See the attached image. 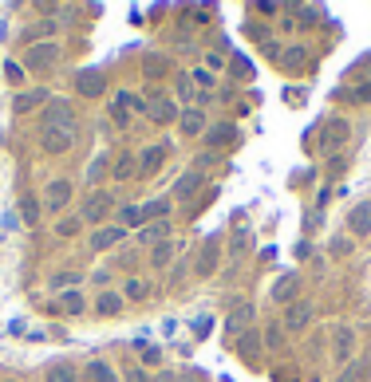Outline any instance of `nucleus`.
Segmentation results:
<instances>
[{
    "label": "nucleus",
    "instance_id": "nucleus-31",
    "mask_svg": "<svg viewBox=\"0 0 371 382\" xmlns=\"http://www.w3.org/2000/svg\"><path fill=\"white\" fill-rule=\"evenodd\" d=\"M119 307H123V296H115V292L99 296V316H119Z\"/></svg>",
    "mask_w": 371,
    "mask_h": 382
},
{
    "label": "nucleus",
    "instance_id": "nucleus-41",
    "mask_svg": "<svg viewBox=\"0 0 371 382\" xmlns=\"http://www.w3.org/2000/svg\"><path fill=\"white\" fill-rule=\"evenodd\" d=\"M139 355H143V363H146V366H158V359H162L158 347H146V343H139Z\"/></svg>",
    "mask_w": 371,
    "mask_h": 382
},
{
    "label": "nucleus",
    "instance_id": "nucleus-13",
    "mask_svg": "<svg viewBox=\"0 0 371 382\" xmlns=\"http://www.w3.org/2000/svg\"><path fill=\"white\" fill-rule=\"evenodd\" d=\"M249 323H253V303H237V307L229 311V319H226V331L229 335H245Z\"/></svg>",
    "mask_w": 371,
    "mask_h": 382
},
{
    "label": "nucleus",
    "instance_id": "nucleus-20",
    "mask_svg": "<svg viewBox=\"0 0 371 382\" xmlns=\"http://www.w3.org/2000/svg\"><path fill=\"white\" fill-rule=\"evenodd\" d=\"M75 87H80L83 95H103V71H80Z\"/></svg>",
    "mask_w": 371,
    "mask_h": 382
},
{
    "label": "nucleus",
    "instance_id": "nucleus-34",
    "mask_svg": "<svg viewBox=\"0 0 371 382\" xmlns=\"http://www.w3.org/2000/svg\"><path fill=\"white\" fill-rule=\"evenodd\" d=\"M80 276L83 272H56V276H51V288H56V292H60V288L71 292V284H80Z\"/></svg>",
    "mask_w": 371,
    "mask_h": 382
},
{
    "label": "nucleus",
    "instance_id": "nucleus-17",
    "mask_svg": "<svg viewBox=\"0 0 371 382\" xmlns=\"http://www.w3.org/2000/svg\"><path fill=\"white\" fill-rule=\"evenodd\" d=\"M36 107H48V95H44V91H20V95L12 99V111L16 114L36 111Z\"/></svg>",
    "mask_w": 371,
    "mask_h": 382
},
{
    "label": "nucleus",
    "instance_id": "nucleus-23",
    "mask_svg": "<svg viewBox=\"0 0 371 382\" xmlns=\"http://www.w3.org/2000/svg\"><path fill=\"white\" fill-rule=\"evenodd\" d=\"M170 260H174V240H162V244L150 249V264H154V268H166Z\"/></svg>",
    "mask_w": 371,
    "mask_h": 382
},
{
    "label": "nucleus",
    "instance_id": "nucleus-8",
    "mask_svg": "<svg viewBox=\"0 0 371 382\" xmlns=\"http://www.w3.org/2000/svg\"><path fill=\"white\" fill-rule=\"evenodd\" d=\"M217 256H222V240H217V237H206V240H202V253H198L194 272H198V276H210V272L217 268Z\"/></svg>",
    "mask_w": 371,
    "mask_h": 382
},
{
    "label": "nucleus",
    "instance_id": "nucleus-6",
    "mask_svg": "<svg viewBox=\"0 0 371 382\" xmlns=\"http://www.w3.org/2000/svg\"><path fill=\"white\" fill-rule=\"evenodd\" d=\"M312 316H316V311H312V303H304V300L289 303V311H285V331H289V335H300L308 323H312Z\"/></svg>",
    "mask_w": 371,
    "mask_h": 382
},
{
    "label": "nucleus",
    "instance_id": "nucleus-32",
    "mask_svg": "<svg viewBox=\"0 0 371 382\" xmlns=\"http://www.w3.org/2000/svg\"><path fill=\"white\" fill-rule=\"evenodd\" d=\"M91 382H119V374H115V366L111 363H91Z\"/></svg>",
    "mask_w": 371,
    "mask_h": 382
},
{
    "label": "nucleus",
    "instance_id": "nucleus-40",
    "mask_svg": "<svg viewBox=\"0 0 371 382\" xmlns=\"http://www.w3.org/2000/svg\"><path fill=\"white\" fill-rule=\"evenodd\" d=\"M237 347H241V355H245V359H249V355H257V351H261V343H257V339H253V331H245V339H241V343H237Z\"/></svg>",
    "mask_w": 371,
    "mask_h": 382
},
{
    "label": "nucleus",
    "instance_id": "nucleus-44",
    "mask_svg": "<svg viewBox=\"0 0 371 382\" xmlns=\"http://www.w3.org/2000/svg\"><path fill=\"white\" fill-rule=\"evenodd\" d=\"M127 382H150V374H146L143 366H130V370H127Z\"/></svg>",
    "mask_w": 371,
    "mask_h": 382
},
{
    "label": "nucleus",
    "instance_id": "nucleus-43",
    "mask_svg": "<svg viewBox=\"0 0 371 382\" xmlns=\"http://www.w3.org/2000/svg\"><path fill=\"white\" fill-rule=\"evenodd\" d=\"M348 253H352V240H344V237L332 240V256H348Z\"/></svg>",
    "mask_w": 371,
    "mask_h": 382
},
{
    "label": "nucleus",
    "instance_id": "nucleus-22",
    "mask_svg": "<svg viewBox=\"0 0 371 382\" xmlns=\"http://www.w3.org/2000/svg\"><path fill=\"white\" fill-rule=\"evenodd\" d=\"M111 174L119 177V181H130V177H139V162L130 158V154H123V158L111 162Z\"/></svg>",
    "mask_w": 371,
    "mask_h": 382
},
{
    "label": "nucleus",
    "instance_id": "nucleus-29",
    "mask_svg": "<svg viewBox=\"0 0 371 382\" xmlns=\"http://www.w3.org/2000/svg\"><path fill=\"white\" fill-rule=\"evenodd\" d=\"M20 221L28 225V229L40 221V201H36V197H20Z\"/></svg>",
    "mask_w": 371,
    "mask_h": 382
},
{
    "label": "nucleus",
    "instance_id": "nucleus-30",
    "mask_svg": "<svg viewBox=\"0 0 371 382\" xmlns=\"http://www.w3.org/2000/svg\"><path fill=\"white\" fill-rule=\"evenodd\" d=\"M139 209H143V221H166V197H154Z\"/></svg>",
    "mask_w": 371,
    "mask_h": 382
},
{
    "label": "nucleus",
    "instance_id": "nucleus-33",
    "mask_svg": "<svg viewBox=\"0 0 371 382\" xmlns=\"http://www.w3.org/2000/svg\"><path fill=\"white\" fill-rule=\"evenodd\" d=\"M130 225H143V209H139V205H123V209H119V229H130Z\"/></svg>",
    "mask_w": 371,
    "mask_h": 382
},
{
    "label": "nucleus",
    "instance_id": "nucleus-24",
    "mask_svg": "<svg viewBox=\"0 0 371 382\" xmlns=\"http://www.w3.org/2000/svg\"><path fill=\"white\" fill-rule=\"evenodd\" d=\"M352 347H355V331L352 327H339L336 331V359H352Z\"/></svg>",
    "mask_w": 371,
    "mask_h": 382
},
{
    "label": "nucleus",
    "instance_id": "nucleus-19",
    "mask_svg": "<svg viewBox=\"0 0 371 382\" xmlns=\"http://www.w3.org/2000/svg\"><path fill=\"white\" fill-rule=\"evenodd\" d=\"M146 114H150L154 123H170V118H174V114H178V107H174V103H170V99L154 95V99H150V107H146Z\"/></svg>",
    "mask_w": 371,
    "mask_h": 382
},
{
    "label": "nucleus",
    "instance_id": "nucleus-38",
    "mask_svg": "<svg viewBox=\"0 0 371 382\" xmlns=\"http://www.w3.org/2000/svg\"><path fill=\"white\" fill-rule=\"evenodd\" d=\"M178 99H186V103H194V83H190V75H178Z\"/></svg>",
    "mask_w": 371,
    "mask_h": 382
},
{
    "label": "nucleus",
    "instance_id": "nucleus-26",
    "mask_svg": "<svg viewBox=\"0 0 371 382\" xmlns=\"http://www.w3.org/2000/svg\"><path fill=\"white\" fill-rule=\"evenodd\" d=\"M60 311H64V316H80L83 311V296L75 288H71V292H60Z\"/></svg>",
    "mask_w": 371,
    "mask_h": 382
},
{
    "label": "nucleus",
    "instance_id": "nucleus-45",
    "mask_svg": "<svg viewBox=\"0 0 371 382\" xmlns=\"http://www.w3.org/2000/svg\"><path fill=\"white\" fill-rule=\"evenodd\" d=\"M206 64H210L213 71H222V67H226V55H222V51H210V55H206Z\"/></svg>",
    "mask_w": 371,
    "mask_h": 382
},
{
    "label": "nucleus",
    "instance_id": "nucleus-37",
    "mask_svg": "<svg viewBox=\"0 0 371 382\" xmlns=\"http://www.w3.org/2000/svg\"><path fill=\"white\" fill-rule=\"evenodd\" d=\"M190 83H198L202 91H210V87H213V71H206V67H198V71H190Z\"/></svg>",
    "mask_w": 371,
    "mask_h": 382
},
{
    "label": "nucleus",
    "instance_id": "nucleus-18",
    "mask_svg": "<svg viewBox=\"0 0 371 382\" xmlns=\"http://www.w3.org/2000/svg\"><path fill=\"white\" fill-rule=\"evenodd\" d=\"M202 130H206V111L186 107V114H182V134H186V138H194V134H202Z\"/></svg>",
    "mask_w": 371,
    "mask_h": 382
},
{
    "label": "nucleus",
    "instance_id": "nucleus-12",
    "mask_svg": "<svg viewBox=\"0 0 371 382\" xmlns=\"http://www.w3.org/2000/svg\"><path fill=\"white\" fill-rule=\"evenodd\" d=\"M130 111H146V103H139V99L127 95V91H119V95L111 99V114H115V123H127Z\"/></svg>",
    "mask_w": 371,
    "mask_h": 382
},
{
    "label": "nucleus",
    "instance_id": "nucleus-15",
    "mask_svg": "<svg viewBox=\"0 0 371 382\" xmlns=\"http://www.w3.org/2000/svg\"><path fill=\"white\" fill-rule=\"evenodd\" d=\"M206 142L210 146H233L237 142V127H233V123H217V127L206 130Z\"/></svg>",
    "mask_w": 371,
    "mask_h": 382
},
{
    "label": "nucleus",
    "instance_id": "nucleus-7",
    "mask_svg": "<svg viewBox=\"0 0 371 382\" xmlns=\"http://www.w3.org/2000/svg\"><path fill=\"white\" fill-rule=\"evenodd\" d=\"M40 146L48 150V154H64L75 146V130H44L40 127Z\"/></svg>",
    "mask_w": 371,
    "mask_h": 382
},
{
    "label": "nucleus",
    "instance_id": "nucleus-14",
    "mask_svg": "<svg viewBox=\"0 0 371 382\" xmlns=\"http://www.w3.org/2000/svg\"><path fill=\"white\" fill-rule=\"evenodd\" d=\"M206 186V174L202 170H190V174H182L178 177V186H174V197H194L198 190Z\"/></svg>",
    "mask_w": 371,
    "mask_h": 382
},
{
    "label": "nucleus",
    "instance_id": "nucleus-48",
    "mask_svg": "<svg viewBox=\"0 0 371 382\" xmlns=\"http://www.w3.org/2000/svg\"><path fill=\"white\" fill-rule=\"evenodd\" d=\"M0 382H16V379H0Z\"/></svg>",
    "mask_w": 371,
    "mask_h": 382
},
{
    "label": "nucleus",
    "instance_id": "nucleus-5",
    "mask_svg": "<svg viewBox=\"0 0 371 382\" xmlns=\"http://www.w3.org/2000/svg\"><path fill=\"white\" fill-rule=\"evenodd\" d=\"M300 288H304V276H300V272H285V276L273 284V300L276 303H296Z\"/></svg>",
    "mask_w": 371,
    "mask_h": 382
},
{
    "label": "nucleus",
    "instance_id": "nucleus-28",
    "mask_svg": "<svg viewBox=\"0 0 371 382\" xmlns=\"http://www.w3.org/2000/svg\"><path fill=\"white\" fill-rule=\"evenodd\" d=\"M107 170H111V158H107V154H99V158L91 162V166H87V186L103 181V177H107Z\"/></svg>",
    "mask_w": 371,
    "mask_h": 382
},
{
    "label": "nucleus",
    "instance_id": "nucleus-46",
    "mask_svg": "<svg viewBox=\"0 0 371 382\" xmlns=\"http://www.w3.org/2000/svg\"><path fill=\"white\" fill-rule=\"evenodd\" d=\"M158 382H174V374H158Z\"/></svg>",
    "mask_w": 371,
    "mask_h": 382
},
{
    "label": "nucleus",
    "instance_id": "nucleus-27",
    "mask_svg": "<svg viewBox=\"0 0 371 382\" xmlns=\"http://www.w3.org/2000/svg\"><path fill=\"white\" fill-rule=\"evenodd\" d=\"M123 296H127V300H146V296H150V284H146L143 276H130L127 284H123Z\"/></svg>",
    "mask_w": 371,
    "mask_h": 382
},
{
    "label": "nucleus",
    "instance_id": "nucleus-16",
    "mask_svg": "<svg viewBox=\"0 0 371 382\" xmlns=\"http://www.w3.org/2000/svg\"><path fill=\"white\" fill-rule=\"evenodd\" d=\"M123 237H127V229H119V225H111V229H95V233H91V249L103 253V249H111L115 240H123Z\"/></svg>",
    "mask_w": 371,
    "mask_h": 382
},
{
    "label": "nucleus",
    "instance_id": "nucleus-3",
    "mask_svg": "<svg viewBox=\"0 0 371 382\" xmlns=\"http://www.w3.org/2000/svg\"><path fill=\"white\" fill-rule=\"evenodd\" d=\"M56 60H60V44H32V48H28V55H24V71H36V75H40V71H51V67H56Z\"/></svg>",
    "mask_w": 371,
    "mask_h": 382
},
{
    "label": "nucleus",
    "instance_id": "nucleus-2",
    "mask_svg": "<svg viewBox=\"0 0 371 382\" xmlns=\"http://www.w3.org/2000/svg\"><path fill=\"white\" fill-rule=\"evenodd\" d=\"M44 130H75V111L67 99H48L44 107Z\"/></svg>",
    "mask_w": 371,
    "mask_h": 382
},
{
    "label": "nucleus",
    "instance_id": "nucleus-35",
    "mask_svg": "<svg viewBox=\"0 0 371 382\" xmlns=\"http://www.w3.org/2000/svg\"><path fill=\"white\" fill-rule=\"evenodd\" d=\"M348 99H352V103H371V79H363L359 87H352Z\"/></svg>",
    "mask_w": 371,
    "mask_h": 382
},
{
    "label": "nucleus",
    "instance_id": "nucleus-42",
    "mask_svg": "<svg viewBox=\"0 0 371 382\" xmlns=\"http://www.w3.org/2000/svg\"><path fill=\"white\" fill-rule=\"evenodd\" d=\"M4 75H8L12 83H20L24 79V64H4Z\"/></svg>",
    "mask_w": 371,
    "mask_h": 382
},
{
    "label": "nucleus",
    "instance_id": "nucleus-11",
    "mask_svg": "<svg viewBox=\"0 0 371 382\" xmlns=\"http://www.w3.org/2000/svg\"><path fill=\"white\" fill-rule=\"evenodd\" d=\"M348 229H352V237H368L371 233V201H359L348 213Z\"/></svg>",
    "mask_w": 371,
    "mask_h": 382
},
{
    "label": "nucleus",
    "instance_id": "nucleus-10",
    "mask_svg": "<svg viewBox=\"0 0 371 382\" xmlns=\"http://www.w3.org/2000/svg\"><path fill=\"white\" fill-rule=\"evenodd\" d=\"M162 158H166V142L146 146L143 154H139V177H154L158 174V166H162Z\"/></svg>",
    "mask_w": 371,
    "mask_h": 382
},
{
    "label": "nucleus",
    "instance_id": "nucleus-47",
    "mask_svg": "<svg viewBox=\"0 0 371 382\" xmlns=\"http://www.w3.org/2000/svg\"><path fill=\"white\" fill-rule=\"evenodd\" d=\"M359 67H363V71H371V55H368V60H363V64H359Z\"/></svg>",
    "mask_w": 371,
    "mask_h": 382
},
{
    "label": "nucleus",
    "instance_id": "nucleus-4",
    "mask_svg": "<svg viewBox=\"0 0 371 382\" xmlns=\"http://www.w3.org/2000/svg\"><path fill=\"white\" fill-rule=\"evenodd\" d=\"M111 205H115V197L107 190H95V193H87L83 197V209H80V221H87V225H99L107 213H111Z\"/></svg>",
    "mask_w": 371,
    "mask_h": 382
},
{
    "label": "nucleus",
    "instance_id": "nucleus-39",
    "mask_svg": "<svg viewBox=\"0 0 371 382\" xmlns=\"http://www.w3.org/2000/svg\"><path fill=\"white\" fill-rule=\"evenodd\" d=\"M166 71H170V64H166V60H146V75H150V79H158V75H166Z\"/></svg>",
    "mask_w": 371,
    "mask_h": 382
},
{
    "label": "nucleus",
    "instance_id": "nucleus-36",
    "mask_svg": "<svg viewBox=\"0 0 371 382\" xmlns=\"http://www.w3.org/2000/svg\"><path fill=\"white\" fill-rule=\"evenodd\" d=\"M80 217H64V221L56 225V233H60V237H75V233H80Z\"/></svg>",
    "mask_w": 371,
    "mask_h": 382
},
{
    "label": "nucleus",
    "instance_id": "nucleus-25",
    "mask_svg": "<svg viewBox=\"0 0 371 382\" xmlns=\"http://www.w3.org/2000/svg\"><path fill=\"white\" fill-rule=\"evenodd\" d=\"M48 382H80V374H75V366L71 363H51L48 366Z\"/></svg>",
    "mask_w": 371,
    "mask_h": 382
},
{
    "label": "nucleus",
    "instance_id": "nucleus-1",
    "mask_svg": "<svg viewBox=\"0 0 371 382\" xmlns=\"http://www.w3.org/2000/svg\"><path fill=\"white\" fill-rule=\"evenodd\" d=\"M348 138H352L348 118H328V123L320 127V138H316V146H320V154H339V150L348 146Z\"/></svg>",
    "mask_w": 371,
    "mask_h": 382
},
{
    "label": "nucleus",
    "instance_id": "nucleus-9",
    "mask_svg": "<svg viewBox=\"0 0 371 382\" xmlns=\"http://www.w3.org/2000/svg\"><path fill=\"white\" fill-rule=\"evenodd\" d=\"M71 201V181L67 177H56L48 190H44V209H51V213H60V209Z\"/></svg>",
    "mask_w": 371,
    "mask_h": 382
},
{
    "label": "nucleus",
    "instance_id": "nucleus-21",
    "mask_svg": "<svg viewBox=\"0 0 371 382\" xmlns=\"http://www.w3.org/2000/svg\"><path fill=\"white\" fill-rule=\"evenodd\" d=\"M139 237L154 249V244H162V240H170V225H166V221H150V225H143V233H139Z\"/></svg>",
    "mask_w": 371,
    "mask_h": 382
}]
</instances>
